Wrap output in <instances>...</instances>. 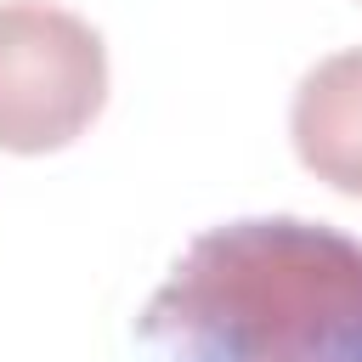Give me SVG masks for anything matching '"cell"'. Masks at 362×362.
<instances>
[{
	"mask_svg": "<svg viewBox=\"0 0 362 362\" xmlns=\"http://www.w3.org/2000/svg\"><path fill=\"white\" fill-rule=\"evenodd\" d=\"M158 362H362V238L249 215L198 232L136 317Z\"/></svg>",
	"mask_w": 362,
	"mask_h": 362,
	"instance_id": "cell-1",
	"label": "cell"
},
{
	"mask_svg": "<svg viewBox=\"0 0 362 362\" xmlns=\"http://www.w3.org/2000/svg\"><path fill=\"white\" fill-rule=\"evenodd\" d=\"M107 102L102 34L51 0H0V153L74 147Z\"/></svg>",
	"mask_w": 362,
	"mask_h": 362,
	"instance_id": "cell-2",
	"label": "cell"
},
{
	"mask_svg": "<svg viewBox=\"0 0 362 362\" xmlns=\"http://www.w3.org/2000/svg\"><path fill=\"white\" fill-rule=\"evenodd\" d=\"M288 136L317 181L362 198V45L305 68L288 102Z\"/></svg>",
	"mask_w": 362,
	"mask_h": 362,
	"instance_id": "cell-3",
	"label": "cell"
}]
</instances>
